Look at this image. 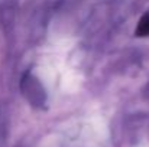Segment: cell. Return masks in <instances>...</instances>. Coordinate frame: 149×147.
Listing matches in <instances>:
<instances>
[{"label":"cell","mask_w":149,"mask_h":147,"mask_svg":"<svg viewBox=\"0 0 149 147\" xmlns=\"http://www.w3.org/2000/svg\"><path fill=\"white\" fill-rule=\"evenodd\" d=\"M135 35L139 36V38L149 36V12L145 13V14L141 17V20H139V23H138V28H136V30H135Z\"/></svg>","instance_id":"obj_1"}]
</instances>
